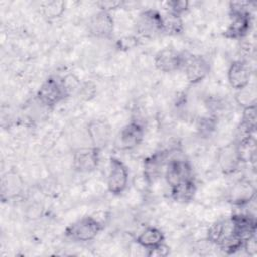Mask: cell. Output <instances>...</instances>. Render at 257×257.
I'll return each mask as SVG.
<instances>
[{
	"mask_svg": "<svg viewBox=\"0 0 257 257\" xmlns=\"http://www.w3.org/2000/svg\"><path fill=\"white\" fill-rule=\"evenodd\" d=\"M184 30L183 18L173 14H163V34L178 35Z\"/></svg>",
	"mask_w": 257,
	"mask_h": 257,
	"instance_id": "obj_23",
	"label": "cell"
},
{
	"mask_svg": "<svg viewBox=\"0 0 257 257\" xmlns=\"http://www.w3.org/2000/svg\"><path fill=\"white\" fill-rule=\"evenodd\" d=\"M190 3L187 0H170L165 3L166 13L183 17L189 10Z\"/></svg>",
	"mask_w": 257,
	"mask_h": 257,
	"instance_id": "obj_27",
	"label": "cell"
},
{
	"mask_svg": "<svg viewBox=\"0 0 257 257\" xmlns=\"http://www.w3.org/2000/svg\"><path fill=\"white\" fill-rule=\"evenodd\" d=\"M235 99L242 108L256 105V90L249 84L248 86L236 91Z\"/></svg>",
	"mask_w": 257,
	"mask_h": 257,
	"instance_id": "obj_25",
	"label": "cell"
},
{
	"mask_svg": "<svg viewBox=\"0 0 257 257\" xmlns=\"http://www.w3.org/2000/svg\"><path fill=\"white\" fill-rule=\"evenodd\" d=\"M42 13L43 15L49 19H56L59 18L65 11V3L63 1H56V0H51V1H46L42 3Z\"/></svg>",
	"mask_w": 257,
	"mask_h": 257,
	"instance_id": "obj_24",
	"label": "cell"
},
{
	"mask_svg": "<svg viewBox=\"0 0 257 257\" xmlns=\"http://www.w3.org/2000/svg\"><path fill=\"white\" fill-rule=\"evenodd\" d=\"M242 164H254L256 160V139L255 135L249 136L239 142H235Z\"/></svg>",
	"mask_w": 257,
	"mask_h": 257,
	"instance_id": "obj_21",
	"label": "cell"
},
{
	"mask_svg": "<svg viewBox=\"0 0 257 257\" xmlns=\"http://www.w3.org/2000/svg\"><path fill=\"white\" fill-rule=\"evenodd\" d=\"M91 146L102 151L111 140V126L103 118H94L88 121L86 126Z\"/></svg>",
	"mask_w": 257,
	"mask_h": 257,
	"instance_id": "obj_14",
	"label": "cell"
},
{
	"mask_svg": "<svg viewBox=\"0 0 257 257\" xmlns=\"http://www.w3.org/2000/svg\"><path fill=\"white\" fill-rule=\"evenodd\" d=\"M232 231L230 219L227 221H218L213 223L207 231V240L216 246L223 241V239Z\"/></svg>",
	"mask_w": 257,
	"mask_h": 257,
	"instance_id": "obj_22",
	"label": "cell"
},
{
	"mask_svg": "<svg viewBox=\"0 0 257 257\" xmlns=\"http://www.w3.org/2000/svg\"><path fill=\"white\" fill-rule=\"evenodd\" d=\"M43 207L39 203L30 204L26 209V217L30 220H36L42 216Z\"/></svg>",
	"mask_w": 257,
	"mask_h": 257,
	"instance_id": "obj_29",
	"label": "cell"
},
{
	"mask_svg": "<svg viewBox=\"0 0 257 257\" xmlns=\"http://www.w3.org/2000/svg\"><path fill=\"white\" fill-rule=\"evenodd\" d=\"M252 27V13L249 2L234 1L229 3V23L223 33L226 38L242 40Z\"/></svg>",
	"mask_w": 257,
	"mask_h": 257,
	"instance_id": "obj_1",
	"label": "cell"
},
{
	"mask_svg": "<svg viewBox=\"0 0 257 257\" xmlns=\"http://www.w3.org/2000/svg\"><path fill=\"white\" fill-rule=\"evenodd\" d=\"M181 154V150L177 151L169 161L166 168L164 178L170 187H173L187 179L193 178L192 167Z\"/></svg>",
	"mask_w": 257,
	"mask_h": 257,
	"instance_id": "obj_9",
	"label": "cell"
},
{
	"mask_svg": "<svg viewBox=\"0 0 257 257\" xmlns=\"http://www.w3.org/2000/svg\"><path fill=\"white\" fill-rule=\"evenodd\" d=\"M233 232L243 242L250 237L256 235V219L254 215L249 213H237L233 214L230 218Z\"/></svg>",
	"mask_w": 257,
	"mask_h": 257,
	"instance_id": "obj_17",
	"label": "cell"
},
{
	"mask_svg": "<svg viewBox=\"0 0 257 257\" xmlns=\"http://www.w3.org/2000/svg\"><path fill=\"white\" fill-rule=\"evenodd\" d=\"M24 182L21 176L15 171H9L3 175L1 180L2 200H10L21 194Z\"/></svg>",
	"mask_w": 257,
	"mask_h": 257,
	"instance_id": "obj_18",
	"label": "cell"
},
{
	"mask_svg": "<svg viewBox=\"0 0 257 257\" xmlns=\"http://www.w3.org/2000/svg\"><path fill=\"white\" fill-rule=\"evenodd\" d=\"M170 254V247L164 243L158 245L157 247L148 250L147 255L149 257H166Z\"/></svg>",
	"mask_w": 257,
	"mask_h": 257,
	"instance_id": "obj_30",
	"label": "cell"
},
{
	"mask_svg": "<svg viewBox=\"0 0 257 257\" xmlns=\"http://www.w3.org/2000/svg\"><path fill=\"white\" fill-rule=\"evenodd\" d=\"M107 190L112 195H120L125 191L128 185V170L124 163L111 157L109 160L108 174H107Z\"/></svg>",
	"mask_w": 257,
	"mask_h": 257,
	"instance_id": "obj_8",
	"label": "cell"
},
{
	"mask_svg": "<svg viewBox=\"0 0 257 257\" xmlns=\"http://www.w3.org/2000/svg\"><path fill=\"white\" fill-rule=\"evenodd\" d=\"M87 29L90 35L100 39H109L114 30V20L110 12L97 10L93 13L87 23Z\"/></svg>",
	"mask_w": 257,
	"mask_h": 257,
	"instance_id": "obj_12",
	"label": "cell"
},
{
	"mask_svg": "<svg viewBox=\"0 0 257 257\" xmlns=\"http://www.w3.org/2000/svg\"><path fill=\"white\" fill-rule=\"evenodd\" d=\"M170 188L172 199L175 202L182 204L189 203L190 201H192L197 192V185L193 178L182 181Z\"/></svg>",
	"mask_w": 257,
	"mask_h": 257,
	"instance_id": "obj_19",
	"label": "cell"
},
{
	"mask_svg": "<svg viewBox=\"0 0 257 257\" xmlns=\"http://www.w3.org/2000/svg\"><path fill=\"white\" fill-rule=\"evenodd\" d=\"M138 44V38L135 36H124L116 41V46L120 50H128Z\"/></svg>",
	"mask_w": 257,
	"mask_h": 257,
	"instance_id": "obj_28",
	"label": "cell"
},
{
	"mask_svg": "<svg viewBox=\"0 0 257 257\" xmlns=\"http://www.w3.org/2000/svg\"><path fill=\"white\" fill-rule=\"evenodd\" d=\"M217 163L224 175H233L241 167L242 163L235 142L229 143L218 150Z\"/></svg>",
	"mask_w": 257,
	"mask_h": 257,
	"instance_id": "obj_15",
	"label": "cell"
},
{
	"mask_svg": "<svg viewBox=\"0 0 257 257\" xmlns=\"http://www.w3.org/2000/svg\"><path fill=\"white\" fill-rule=\"evenodd\" d=\"M136 31L145 38H153L163 34V14L154 8L143 10L137 17Z\"/></svg>",
	"mask_w": 257,
	"mask_h": 257,
	"instance_id": "obj_5",
	"label": "cell"
},
{
	"mask_svg": "<svg viewBox=\"0 0 257 257\" xmlns=\"http://www.w3.org/2000/svg\"><path fill=\"white\" fill-rule=\"evenodd\" d=\"M103 229L100 221L92 216H84L69 224L64 235L74 242H88L93 240Z\"/></svg>",
	"mask_w": 257,
	"mask_h": 257,
	"instance_id": "obj_3",
	"label": "cell"
},
{
	"mask_svg": "<svg viewBox=\"0 0 257 257\" xmlns=\"http://www.w3.org/2000/svg\"><path fill=\"white\" fill-rule=\"evenodd\" d=\"M121 1H100L96 3L99 10H104L107 12H110L111 10L118 8L119 6H121Z\"/></svg>",
	"mask_w": 257,
	"mask_h": 257,
	"instance_id": "obj_32",
	"label": "cell"
},
{
	"mask_svg": "<svg viewBox=\"0 0 257 257\" xmlns=\"http://www.w3.org/2000/svg\"><path fill=\"white\" fill-rule=\"evenodd\" d=\"M256 197V187L251 180L240 179L236 181L228 192V201L239 208L248 206Z\"/></svg>",
	"mask_w": 257,
	"mask_h": 257,
	"instance_id": "obj_13",
	"label": "cell"
},
{
	"mask_svg": "<svg viewBox=\"0 0 257 257\" xmlns=\"http://www.w3.org/2000/svg\"><path fill=\"white\" fill-rule=\"evenodd\" d=\"M70 94V87L64 77L51 75L39 86L36 93V100L45 108H52Z\"/></svg>",
	"mask_w": 257,
	"mask_h": 257,
	"instance_id": "obj_2",
	"label": "cell"
},
{
	"mask_svg": "<svg viewBox=\"0 0 257 257\" xmlns=\"http://www.w3.org/2000/svg\"><path fill=\"white\" fill-rule=\"evenodd\" d=\"M100 150L90 146L81 147L74 151L72 155V167L78 173H91L99 164Z\"/></svg>",
	"mask_w": 257,
	"mask_h": 257,
	"instance_id": "obj_11",
	"label": "cell"
},
{
	"mask_svg": "<svg viewBox=\"0 0 257 257\" xmlns=\"http://www.w3.org/2000/svg\"><path fill=\"white\" fill-rule=\"evenodd\" d=\"M217 124L218 117L212 114L202 116L197 121V131L201 137L208 138L215 132V130L217 128Z\"/></svg>",
	"mask_w": 257,
	"mask_h": 257,
	"instance_id": "obj_26",
	"label": "cell"
},
{
	"mask_svg": "<svg viewBox=\"0 0 257 257\" xmlns=\"http://www.w3.org/2000/svg\"><path fill=\"white\" fill-rule=\"evenodd\" d=\"M251 75L250 64L244 59H236L232 61L227 72L229 84L236 91L250 84Z\"/></svg>",
	"mask_w": 257,
	"mask_h": 257,
	"instance_id": "obj_16",
	"label": "cell"
},
{
	"mask_svg": "<svg viewBox=\"0 0 257 257\" xmlns=\"http://www.w3.org/2000/svg\"><path fill=\"white\" fill-rule=\"evenodd\" d=\"M165 242L164 233L157 227L149 226L145 228L136 238V243L147 251Z\"/></svg>",
	"mask_w": 257,
	"mask_h": 257,
	"instance_id": "obj_20",
	"label": "cell"
},
{
	"mask_svg": "<svg viewBox=\"0 0 257 257\" xmlns=\"http://www.w3.org/2000/svg\"><path fill=\"white\" fill-rule=\"evenodd\" d=\"M243 250L246 252L247 255L255 256L257 252V243H256V235L250 237L244 242Z\"/></svg>",
	"mask_w": 257,
	"mask_h": 257,
	"instance_id": "obj_31",
	"label": "cell"
},
{
	"mask_svg": "<svg viewBox=\"0 0 257 257\" xmlns=\"http://www.w3.org/2000/svg\"><path fill=\"white\" fill-rule=\"evenodd\" d=\"M145 137L144 124L137 119L123 125L115 138V147L121 151H131L142 144Z\"/></svg>",
	"mask_w": 257,
	"mask_h": 257,
	"instance_id": "obj_6",
	"label": "cell"
},
{
	"mask_svg": "<svg viewBox=\"0 0 257 257\" xmlns=\"http://www.w3.org/2000/svg\"><path fill=\"white\" fill-rule=\"evenodd\" d=\"M178 150L180 149L171 148L166 150H160L145 159L143 177L146 179L149 185H151L161 177H164L169 161Z\"/></svg>",
	"mask_w": 257,
	"mask_h": 257,
	"instance_id": "obj_4",
	"label": "cell"
},
{
	"mask_svg": "<svg viewBox=\"0 0 257 257\" xmlns=\"http://www.w3.org/2000/svg\"><path fill=\"white\" fill-rule=\"evenodd\" d=\"M182 69L189 83L197 84L203 81L210 72V63L200 54L185 53Z\"/></svg>",
	"mask_w": 257,
	"mask_h": 257,
	"instance_id": "obj_7",
	"label": "cell"
},
{
	"mask_svg": "<svg viewBox=\"0 0 257 257\" xmlns=\"http://www.w3.org/2000/svg\"><path fill=\"white\" fill-rule=\"evenodd\" d=\"M184 57V52H181L172 46H167L156 53L154 57V64L161 72H175L182 69Z\"/></svg>",
	"mask_w": 257,
	"mask_h": 257,
	"instance_id": "obj_10",
	"label": "cell"
}]
</instances>
